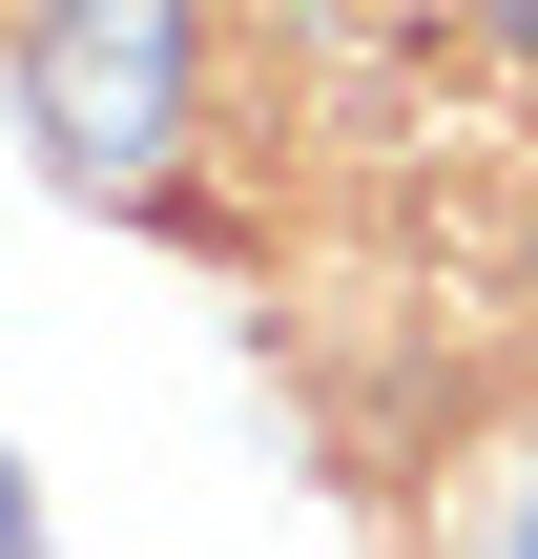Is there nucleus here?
Instances as JSON below:
<instances>
[{"mask_svg":"<svg viewBox=\"0 0 538 559\" xmlns=\"http://www.w3.org/2000/svg\"><path fill=\"white\" fill-rule=\"evenodd\" d=\"M21 145L62 187H145L187 145V0H41L21 41Z\"/></svg>","mask_w":538,"mask_h":559,"instance_id":"obj_1","label":"nucleus"},{"mask_svg":"<svg viewBox=\"0 0 538 559\" xmlns=\"http://www.w3.org/2000/svg\"><path fill=\"white\" fill-rule=\"evenodd\" d=\"M0 559H41V477H21V436H0Z\"/></svg>","mask_w":538,"mask_h":559,"instance_id":"obj_2","label":"nucleus"},{"mask_svg":"<svg viewBox=\"0 0 538 559\" xmlns=\"http://www.w3.org/2000/svg\"><path fill=\"white\" fill-rule=\"evenodd\" d=\"M518 559H538V498H518Z\"/></svg>","mask_w":538,"mask_h":559,"instance_id":"obj_3","label":"nucleus"}]
</instances>
